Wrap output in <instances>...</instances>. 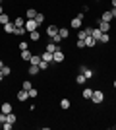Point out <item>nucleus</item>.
<instances>
[{"instance_id": "obj_11", "label": "nucleus", "mask_w": 116, "mask_h": 130, "mask_svg": "<svg viewBox=\"0 0 116 130\" xmlns=\"http://www.w3.org/2000/svg\"><path fill=\"white\" fill-rule=\"evenodd\" d=\"M27 97H29V93L25 91V89H21V91H17V101H27Z\"/></svg>"}, {"instance_id": "obj_18", "label": "nucleus", "mask_w": 116, "mask_h": 130, "mask_svg": "<svg viewBox=\"0 0 116 130\" xmlns=\"http://www.w3.org/2000/svg\"><path fill=\"white\" fill-rule=\"evenodd\" d=\"M58 49H60V47H58L56 43H52V41H50V43L47 45V49H44V51H49V53H54V51H58Z\"/></svg>"}, {"instance_id": "obj_42", "label": "nucleus", "mask_w": 116, "mask_h": 130, "mask_svg": "<svg viewBox=\"0 0 116 130\" xmlns=\"http://www.w3.org/2000/svg\"><path fill=\"white\" fill-rule=\"evenodd\" d=\"M2 80H4V74H2V70H0V82H2Z\"/></svg>"}, {"instance_id": "obj_2", "label": "nucleus", "mask_w": 116, "mask_h": 130, "mask_svg": "<svg viewBox=\"0 0 116 130\" xmlns=\"http://www.w3.org/2000/svg\"><path fill=\"white\" fill-rule=\"evenodd\" d=\"M91 101L95 105H101L105 101V91H101V89H93V95H91Z\"/></svg>"}, {"instance_id": "obj_24", "label": "nucleus", "mask_w": 116, "mask_h": 130, "mask_svg": "<svg viewBox=\"0 0 116 130\" xmlns=\"http://www.w3.org/2000/svg\"><path fill=\"white\" fill-rule=\"evenodd\" d=\"M89 29L91 27H87V29H81V31H77V39H85L89 35Z\"/></svg>"}, {"instance_id": "obj_32", "label": "nucleus", "mask_w": 116, "mask_h": 130, "mask_svg": "<svg viewBox=\"0 0 116 130\" xmlns=\"http://www.w3.org/2000/svg\"><path fill=\"white\" fill-rule=\"evenodd\" d=\"M0 70H2V74H4V78H6V76H10V74H12V68H10V66H2Z\"/></svg>"}, {"instance_id": "obj_14", "label": "nucleus", "mask_w": 116, "mask_h": 130, "mask_svg": "<svg viewBox=\"0 0 116 130\" xmlns=\"http://www.w3.org/2000/svg\"><path fill=\"white\" fill-rule=\"evenodd\" d=\"M14 29H16V25H14L12 22L4 23V31H6V33H12V35H14Z\"/></svg>"}, {"instance_id": "obj_38", "label": "nucleus", "mask_w": 116, "mask_h": 130, "mask_svg": "<svg viewBox=\"0 0 116 130\" xmlns=\"http://www.w3.org/2000/svg\"><path fill=\"white\" fill-rule=\"evenodd\" d=\"M12 126H14L12 122H2V128L4 130H12Z\"/></svg>"}, {"instance_id": "obj_4", "label": "nucleus", "mask_w": 116, "mask_h": 130, "mask_svg": "<svg viewBox=\"0 0 116 130\" xmlns=\"http://www.w3.org/2000/svg\"><path fill=\"white\" fill-rule=\"evenodd\" d=\"M64 58H66V54L62 53L60 49H58V51H54V53H52V62H64Z\"/></svg>"}, {"instance_id": "obj_43", "label": "nucleus", "mask_w": 116, "mask_h": 130, "mask_svg": "<svg viewBox=\"0 0 116 130\" xmlns=\"http://www.w3.org/2000/svg\"><path fill=\"white\" fill-rule=\"evenodd\" d=\"M0 14H4V8H2V4H0Z\"/></svg>"}, {"instance_id": "obj_6", "label": "nucleus", "mask_w": 116, "mask_h": 130, "mask_svg": "<svg viewBox=\"0 0 116 130\" xmlns=\"http://www.w3.org/2000/svg\"><path fill=\"white\" fill-rule=\"evenodd\" d=\"M79 74H83L87 80H89V78H93V70H91V68H87V66H83V64L79 66Z\"/></svg>"}, {"instance_id": "obj_44", "label": "nucleus", "mask_w": 116, "mask_h": 130, "mask_svg": "<svg viewBox=\"0 0 116 130\" xmlns=\"http://www.w3.org/2000/svg\"><path fill=\"white\" fill-rule=\"evenodd\" d=\"M112 8H116V0H112Z\"/></svg>"}, {"instance_id": "obj_21", "label": "nucleus", "mask_w": 116, "mask_h": 130, "mask_svg": "<svg viewBox=\"0 0 116 130\" xmlns=\"http://www.w3.org/2000/svg\"><path fill=\"white\" fill-rule=\"evenodd\" d=\"M72 107V103H70V99H62L60 101V109H64V111H68V109Z\"/></svg>"}, {"instance_id": "obj_28", "label": "nucleus", "mask_w": 116, "mask_h": 130, "mask_svg": "<svg viewBox=\"0 0 116 130\" xmlns=\"http://www.w3.org/2000/svg\"><path fill=\"white\" fill-rule=\"evenodd\" d=\"M16 120H17V117L14 113H8V115H6V122H12V124H14Z\"/></svg>"}, {"instance_id": "obj_22", "label": "nucleus", "mask_w": 116, "mask_h": 130, "mask_svg": "<svg viewBox=\"0 0 116 130\" xmlns=\"http://www.w3.org/2000/svg\"><path fill=\"white\" fill-rule=\"evenodd\" d=\"M101 20H103V22H112L114 18H112V14H110V12H103V16H101Z\"/></svg>"}, {"instance_id": "obj_19", "label": "nucleus", "mask_w": 116, "mask_h": 130, "mask_svg": "<svg viewBox=\"0 0 116 130\" xmlns=\"http://www.w3.org/2000/svg\"><path fill=\"white\" fill-rule=\"evenodd\" d=\"M0 111H2V113H6V115H8V113H12V105L8 103V101H6V103H2V107H0Z\"/></svg>"}, {"instance_id": "obj_23", "label": "nucleus", "mask_w": 116, "mask_h": 130, "mask_svg": "<svg viewBox=\"0 0 116 130\" xmlns=\"http://www.w3.org/2000/svg\"><path fill=\"white\" fill-rule=\"evenodd\" d=\"M25 33H27L25 27H16V29H14V35H17V37H21V35H25Z\"/></svg>"}, {"instance_id": "obj_13", "label": "nucleus", "mask_w": 116, "mask_h": 130, "mask_svg": "<svg viewBox=\"0 0 116 130\" xmlns=\"http://www.w3.org/2000/svg\"><path fill=\"white\" fill-rule=\"evenodd\" d=\"M56 33H58V27L56 25H49L47 27V35H49V37H54Z\"/></svg>"}, {"instance_id": "obj_25", "label": "nucleus", "mask_w": 116, "mask_h": 130, "mask_svg": "<svg viewBox=\"0 0 116 130\" xmlns=\"http://www.w3.org/2000/svg\"><path fill=\"white\" fill-rule=\"evenodd\" d=\"M29 39L35 43V41H39V39H41V33H39V31H31V33H29Z\"/></svg>"}, {"instance_id": "obj_40", "label": "nucleus", "mask_w": 116, "mask_h": 130, "mask_svg": "<svg viewBox=\"0 0 116 130\" xmlns=\"http://www.w3.org/2000/svg\"><path fill=\"white\" fill-rule=\"evenodd\" d=\"M2 122H6V113L0 111V124H2Z\"/></svg>"}, {"instance_id": "obj_15", "label": "nucleus", "mask_w": 116, "mask_h": 130, "mask_svg": "<svg viewBox=\"0 0 116 130\" xmlns=\"http://www.w3.org/2000/svg\"><path fill=\"white\" fill-rule=\"evenodd\" d=\"M81 95H83V99H91V95H93V89L91 87H85L81 91Z\"/></svg>"}, {"instance_id": "obj_8", "label": "nucleus", "mask_w": 116, "mask_h": 130, "mask_svg": "<svg viewBox=\"0 0 116 130\" xmlns=\"http://www.w3.org/2000/svg\"><path fill=\"white\" fill-rule=\"evenodd\" d=\"M83 43H85V47H89V49H91V47H97V41H95L91 35H87V37L83 39Z\"/></svg>"}, {"instance_id": "obj_34", "label": "nucleus", "mask_w": 116, "mask_h": 130, "mask_svg": "<svg viewBox=\"0 0 116 130\" xmlns=\"http://www.w3.org/2000/svg\"><path fill=\"white\" fill-rule=\"evenodd\" d=\"M50 41H52V43H56V45H60V43H62V37L58 35V33H56L54 37H50Z\"/></svg>"}, {"instance_id": "obj_31", "label": "nucleus", "mask_w": 116, "mask_h": 130, "mask_svg": "<svg viewBox=\"0 0 116 130\" xmlns=\"http://www.w3.org/2000/svg\"><path fill=\"white\" fill-rule=\"evenodd\" d=\"M85 82H87V78L83 76V74H77L76 76V84H85Z\"/></svg>"}, {"instance_id": "obj_37", "label": "nucleus", "mask_w": 116, "mask_h": 130, "mask_svg": "<svg viewBox=\"0 0 116 130\" xmlns=\"http://www.w3.org/2000/svg\"><path fill=\"white\" fill-rule=\"evenodd\" d=\"M17 47H19V51H27L29 47H27V43H25V41H21V43L17 45Z\"/></svg>"}, {"instance_id": "obj_41", "label": "nucleus", "mask_w": 116, "mask_h": 130, "mask_svg": "<svg viewBox=\"0 0 116 130\" xmlns=\"http://www.w3.org/2000/svg\"><path fill=\"white\" fill-rule=\"evenodd\" d=\"M110 14H112V18H116V8H112V10H110Z\"/></svg>"}, {"instance_id": "obj_27", "label": "nucleus", "mask_w": 116, "mask_h": 130, "mask_svg": "<svg viewBox=\"0 0 116 130\" xmlns=\"http://www.w3.org/2000/svg\"><path fill=\"white\" fill-rule=\"evenodd\" d=\"M108 41H110V35H108V33H103V35H101L99 37V43H108Z\"/></svg>"}, {"instance_id": "obj_20", "label": "nucleus", "mask_w": 116, "mask_h": 130, "mask_svg": "<svg viewBox=\"0 0 116 130\" xmlns=\"http://www.w3.org/2000/svg\"><path fill=\"white\" fill-rule=\"evenodd\" d=\"M14 25L16 27H25V18H16V20H14Z\"/></svg>"}, {"instance_id": "obj_45", "label": "nucleus", "mask_w": 116, "mask_h": 130, "mask_svg": "<svg viewBox=\"0 0 116 130\" xmlns=\"http://www.w3.org/2000/svg\"><path fill=\"white\" fill-rule=\"evenodd\" d=\"M2 66H4V62H2V60H0V68H2Z\"/></svg>"}, {"instance_id": "obj_9", "label": "nucleus", "mask_w": 116, "mask_h": 130, "mask_svg": "<svg viewBox=\"0 0 116 130\" xmlns=\"http://www.w3.org/2000/svg\"><path fill=\"white\" fill-rule=\"evenodd\" d=\"M37 14H39V12L35 10V8H27V12H25V20H35Z\"/></svg>"}, {"instance_id": "obj_30", "label": "nucleus", "mask_w": 116, "mask_h": 130, "mask_svg": "<svg viewBox=\"0 0 116 130\" xmlns=\"http://www.w3.org/2000/svg\"><path fill=\"white\" fill-rule=\"evenodd\" d=\"M31 87H33V84H31V82H29V80H25V82H23V84H21V89H25V91H29Z\"/></svg>"}, {"instance_id": "obj_1", "label": "nucleus", "mask_w": 116, "mask_h": 130, "mask_svg": "<svg viewBox=\"0 0 116 130\" xmlns=\"http://www.w3.org/2000/svg\"><path fill=\"white\" fill-rule=\"evenodd\" d=\"M83 18H85V14H77L76 18H72V22H70V27H72V29H79V27L83 25Z\"/></svg>"}, {"instance_id": "obj_12", "label": "nucleus", "mask_w": 116, "mask_h": 130, "mask_svg": "<svg viewBox=\"0 0 116 130\" xmlns=\"http://www.w3.org/2000/svg\"><path fill=\"white\" fill-rule=\"evenodd\" d=\"M58 35H60L62 39H68L70 37V29H68V27H60V29H58Z\"/></svg>"}, {"instance_id": "obj_10", "label": "nucleus", "mask_w": 116, "mask_h": 130, "mask_svg": "<svg viewBox=\"0 0 116 130\" xmlns=\"http://www.w3.org/2000/svg\"><path fill=\"white\" fill-rule=\"evenodd\" d=\"M27 70H29V76H37L39 72H41V68H39L37 64H29V68H27Z\"/></svg>"}, {"instance_id": "obj_16", "label": "nucleus", "mask_w": 116, "mask_h": 130, "mask_svg": "<svg viewBox=\"0 0 116 130\" xmlns=\"http://www.w3.org/2000/svg\"><path fill=\"white\" fill-rule=\"evenodd\" d=\"M41 58H43L44 62H52V53H49V51H44V53L41 54Z\"/></svg>"}, {"instance_id": "obj_46", "label": "nucleus", "mask_w": 116, "mask_h": 130, "mask_svg": "<svg viewBox=\"0 0 116 130\" xmlns=\"http://www.w3.org/2000/svg\"><path fill=\"white\" fill-rule=\"evenodd\" d=\"M112 86H114V89H116V80H114V84H112Z\"/></svg>"}, {"instance_id": "obj_33", "label": "nucleus", "mask_w": 116, "mask_h": 130, "mask_svg": "<svg viewBox=\"0 0 116 130\" xmlns=\"http://www.w3.org/2000/svg\"><path fill=\"white\" fill-rule=\"evenodd\" d=\"M35 22H37V25H43L44 16H43V14H37V16H35Z\"/></svg>"}, {"instance_id": "obj_7", "label": "nucleus", "mask_w": 116, "mask_h": 130, "mask_svg": "<svg viewBox=\"0 0 116 130\" xmlns=\"http://www.w3.org/2000/svg\"><path fill=\"white\" fill-rule=\"evenodd\" d=\"M99 29H101L103 33L110 31V22H103V20H99Z\"/></svg>"}, {"instance_id": "obj_29", "label": "nucleus", "mask_w": 116, "mask_h": 130, "mask_svg": "<svg viewBox=\"0 0 116 130\" xmlns=\"http://www.w3.org/2000/svg\"><path fill=\"white\" fill-rule=\"evenodd\" d=\"M8 22H10V16H8L6 12H4V14H0V23L4 25V23H8Z\"/></svg>"}, {"instance_id": "obj_26", "label": "nucleus", "mask_w": 116, "mask_h": 130, "mask_svg": "<svg viewBox=\"0 0 116 130\" xmlns=\"http://www.w3.org/2000/svg\"><path fill=\"white\" fill-rule=\"evenodd\" d=\"M31 56H33V54L29 53V49H27V51H21V60H25V62H29V58H31Z\"/></svg>"}, {"instance_id": "obj_3", "label": "nucleus", "mask_w": 116, "mask_h": 130, "mask_svg": "<svg viewBox=\"0 0 116 130\" xmlns=\"http://www.w3.org/2000/svg\"><path fill=\"white\" fill-rule=\"evenodd\" d=\"M25 29H27V33H31V31H37L39 25L35 20H25Z\"/></svg>"}, {"instance_id": "obj_39", "label": "nucleus", "mask_w": 116, "mask_h": 130, "mask_svg": "<svg viewBox=\"0 0 116 130\" xmlns=\"http://www.w3.org/2000/svg\"><path fill=\"white\" fill-rule=\"evenodd\" d=\"M77 49H85V43H83V39H77Z\"/></svg>"}, {"instance_id": "obj_35", "label": "nucleus", "mask_w": 116, "mask_h": 130, "mask_svg": "<svg viewBox=\"0 0 116 130\" xmlns=\"http://www.w3.org/2000/svg\"><path fill=\"white\" fill-rule=\"evenodd\" d=\"M29 97H31V99H35V97H37V95H39V91H37V89H35V87H31V89H29Z\"/></svg>"}, {"instance_id": "obj_36", "label": "nucleus", "mask_w": 116, "mask_h": 130, "mask_svg": "<svg viewBox=\"0 0 116 130\" xmlns=\"http://www.w3.org/2000/svg\"><path fill=\"white\" fill-rule=\"evenodd\" d=\"M49 64H50V62H44V60H41V62H39V68H41V70H47V68H49Z\"/></svg>"}, {"instance_id": "obj_5", "label": "nucleus", "mask_w": 116, "mask_h": 130, "mask_svg": "<svg viewBox=\"0 0 116 130\" xmlns=\"http://www.w3.org/2000/svg\"><path fill=\"white\" fill-rule=\"evenodd\" d=\"M89 35H91V37H93L95 41L99 43V37H101V35H103V31H101L99 27H91V29H89Z\"/></svg>"}, {"instance_id": "obj_17", "label": "nucleus", "mask_w": 116, "mask_h": 130, "mask_svg": "<svg viewBox=\"0 0 116 130\" xmlns=\"http://www.w3.org/2000/svg\"><path fill=\"white\" fill-rule=\"evenodd\" d=\"M41 54H33V56H31V58H29V64H37L39 66V62H41Z\"/></svg>"}]
</instances>
